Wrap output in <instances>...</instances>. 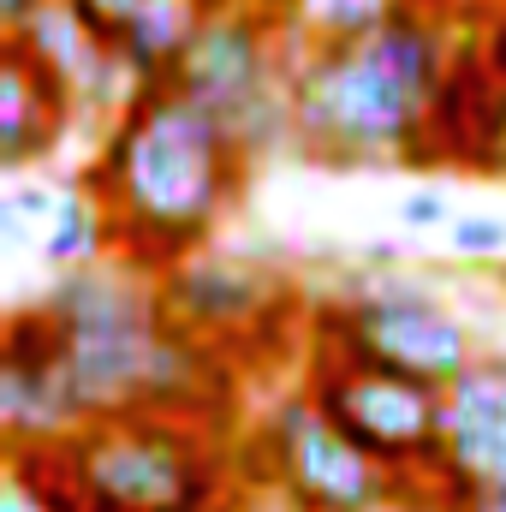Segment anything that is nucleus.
Instances as JSON below:
<instances>
[{
	"label": "nucleus",
	"instance_id": "1",
	"mask_svg": "<svg viewBox=\"0 0 506 512\" xmlns=\"http://www.w3.org/2000/svg\"><path fill=\"white\" fill-rule=\"evenodd\" d=\"M60 346L84 423L102 417H203L227 429L239 370L209 340L185 334L161 304V274L108 251L66 268L30 298Z\"/></svg>",
	"mask_w": 506,
	"mask_h": 512
},
{
	"label": "nucleus",
	"instance_id": "2",
	"mask_svg": "<svg viewBox=\"0 0 506 512\" xmlns=\"http://www.w3.org/2000/svg\"><path fill=\"white\" fill-rule=\"evenodd\" d=\"M465 36L441 0H393L364 36L298 42L292 149L322 167H429L435 102Z\"/></svg>",
	"mask_w": 506,
	"mask_h": 512
},
{
	"label": "nucleus",
	"instance_id": "3",
	"mask_svg": "<svg viewBox=\"0 0 506 512\" xmlns=\"http://www.w3.org/2000/svg\"><path fill=\"white\" fill-rule=\"evenodd\" d=\"M251 155L209 108L179 90H137L102 126V143L78 185L108 215L114 251L167 274L173 262L209 251L233 197L245 191Z\"/></svg>",
	"mask_w": 506,
	"mask_h": 512
},
{
	"label": "nucleus",
	"instance_id": "4",
	"mask_svg": "<svg viewBox=\"0 0 506 512\" xmlns=\"http://www.w3.org/2000/svg\"><path fill=\"white\" fill-rule=\"evenodd\" d=\"M54 512H227L239 441L203 417H102L42 459H6Z\"/></svg>",
	"mask_w": 506,
	"mask_h": 512
},
{
	"label": "nucleus",
	"instance_id": "5",
	"mask_svg": "<svg viewBox=\"0 0 506 512\" xmlns=\"http://www.w3.org/2000/svg\"><path fill=\"white\" fill-rule=\"evenodd\" d=\"M304 340L316 358L399 376L435 393H447L483 358L477 334L465 328V316H453V304H441L435 286L411 274H387V268L358 274L340 292L316 298L304 310Z\"/></svg>",
	"mask_w": 506,
	"mask_h": 512
},
{
	"label": "nucleus",
	"instance_id": "6",
	"mask_svg": "<svg viewBox=\"0 0 506 512\" xmlns=\"http://www.w3.org/2000/svg\"><path fill=\"white\" fill-rule=\"evenodd\" d=\"M292 60H298L292 18L203 12V24H197L167 90L209 108L256 161V155L292 143V102H286L292 96Z\"/></svg>",
	"mask_w": 506,
	"mask_h": 512
},
{
	"label": "nucleus",
	"instance_id": "7",
	"mask_svg": "<svg viewBox=\"0 0 506 512\" xmlns=\"http://www.w3.org/2000/svg\"><path fill=\"white\" fill-rule=\"evenodd\" d=\"M239 483L286 512H376L399 483L376 471L304 387L274 393L239 435Z\"/></svg>",
	"mask_w": 506,
	"mask_h": 512
},
{
	"label": "nucleus",
	"instance_id": "8",
	"mask_svg": "<svg viewBox=\"0 0 506 512\" xmlns=\"http://www.w3.org/2000/svg\"><path fill=\"white\" fill-rule=\"evenodd\" d=\"M298 387L334 423V435H346L393 483H429L435 477V453H441V393L435 387L352 370V364H334L316 352H310Z\"/></svg>",
	"mask_w": 506,
	"mask_h": 512
},
{
	"label": "nucleus",
	"instance_id": "9",
	"mask_svg": "<svg viewBox=\"0 0 506 512\" xmlns=\"http://www.w3.org/2000/svg\"><path fill=\"white\" fill-rule=\"evenodd\" d=\"M161 304L185 334L209 340L227 358L239 346H256L262 334H274L280 322H292V310H298L286 274H274L256 256H227V251H197L185 262H173L161 274Z\"/></svg>",
	"mask_w": 506,
	"mask_h": 512
},
{
	"label": "nucleus",
	"instance_id": "10",
	"mask_svg": "<svg viewBox=\"0 0 506 512\" xmlns=\"http://www.w3.org/2000/svg\"><path fill=\"white\" fill-rule=\"evenodd\" d=\"M84 429V411L66 387L60 346L36 304H18L0 334V435L6 459H42Z\"/></svg>",
	"mask_w": 506,
	"mask_h": 512
},
{
	"label": "nucleus",
	"instance_id": "11",
	"mask_svg": "<svg viewBox=\"0 0 506 512\" xmlns=\"http://www.w3.org/2000/svg\"><path fill=\"white\" fill-rule=\"evenodd\" d=\"M429 483L453 507L506 501V352H483L441 393V453Z\"/></svg>",
	"mask_w": 506,
	"mask_h": 512
},
{
	"label": "nucleus",
	"instance_id": "12",
	"mask_svg": "<svg viewBox=\"0 0 506 512\" xmlns=\"http://www.w3.org/2000/svg\"><path fill=\"white\" fill-rule=\"evenodd\" d=\"M0 42H12L36 72H48V78L72 96L78 114L114 120L131 96H137L131 78L120 72V60H114V48H102V42L72 18L66 0H42V6H36L18 30H6Z\"/></svg>",
	"mask_w": 506,
	"mask_h": 512
},
{
	"label": "nucleus",
	"instance_id": "13",
	"mask_svg": "<svg viewBox=\"0 0 506 512\" xmlns=\"http://www.w3.org/2000/svg\"><path fill=\"white\" fill-rule=\"evenodd\" d=\"M72 120H78L72 96L48 72H36L12 42H0V167L24 179L36 161L60 149Z\"/></svg>",
	"mask_w": 506,
	"mask_h": 512
},
{
	"label": "nucleus",
	"instance_id": "14",
	"mask_svg": "<svg viewBox=\"0 0 506 512\" xmlns=\"http://www.w3.org/2000/svg\"><path fill=\"white\" fill-rule=\"evenodd\" d=\"M197 24H203V6L197 0H149L126 24V36L114 42V60H120V72L131 78V90L173 84V72H179Z\"/></svg>",
	"mask_w": 506,
	"mask_h": 512
},
{
	"label": "nucleus",
	"instance_id": "15",
	"mask_svg": "<svg viewBox=\"0 0 506 512\" xmlns=\"http://www.w3.org/2000/svg\"><path fill=\"white\" fill-rule=\"evenodd\" d=\"M36 251H42V262H48L54 274L84 268V262H96V256L114 251V239H108V215L96 209V197H90L78 179L60 185V203H54V215H48Z\"/></svg>",
	"mask_w": 506,
	"mask_h": 512
},
{
	"label": "nucleus",
	"instance_id": "16",
	"mask_svg": "<svg viewBox=\"0 0 506 512\" xmlns=\"http://www.w3.org/2000/svg\"><path fill=\"white\" fill-rule=\"evenodd\" d=\"M66 6H72V18H78L102 48H114V42L126 36V24L149 6V0H66Z\"/></svg>",
	"mask_w": 506,
	"mask_h": 512
},
{
	"label": "nucleus",
	"instance_id": "17",
	"mask_svg": "<svg viewBox=\"0 0 506 512\" xmlns=\"http://www.w3.org/2000/svg\"><path fill=\"white\" fill-rule=\"evenodd\" d=\"M447 233H453V251L459 256H501L506 251V221H495V215H459Z\"/></svg>",
	"mask_w": 506,
	"mask_h": 512
},
{
	"label": "nucleus",
	"instance_id": "18",
	"mask_svg": "<svg viewBox=\"0 0 506 512\" xmlns=\"http://www.w3.org/2000/svg\"><path fill=\"white\" fill-rule=\"evenodd\" d=\"M471 42H477V60L489 66V78L506 90V12L501 6H483V18L471 24Z\"/></svg>",
	"mask_w": 506,
	"mask_h": 512
},
{
	"label": "nucleus",
	"instance_id": "19",
	"mask_svg": "<svg viewBox=\"0 0 506 512\" xmlns=\"http://www.w3.org/2000/svg\"><path fill=\"white\" fill-rule=\"evenodd\" d=\"M399 221H405L411 233H429V227H453V215H447V197H441L435 185L411 191V197L399 203Z\"/></svg>",
	"mask_w": 506,
	"mask_h": 512
},
{
	"label": "nucleus",
	"instance_id": "20",
	"mask_svg": "<svg viewBox=\"0 0 506 512\" xmlns=\"http://www.w3.org/2000/svg\"><path fill=\"white\" fill-rule=\"evenodd\" d=\"M376 512H459V507H453L435 483H399V489H393Z\"/></svg>",
	"mask_w": 506,
	"mask_h": 512
},
{
	"label": "nucleus",
	"instance_id": "21",
	"mask_svg": "<svg viewBox=\"0 0 506 512\" xmlns=\"http://www.w3.org/2000/svg\"><path fill=\"white\" fill-rule=\"evenodd\" d=\"M0 512H54V507L42 501V489H36L30 477L6 471V489H0Z\"/></svg>",
	"mask_w": 506,
	"mask_h": 512
},
{
	"label": "nucleus",
	"instance_id": "22",
	"mask_svg": "<svg viewBox=\"0 0 506 512\" xmlns=\"http://www.w3.org/2000/svg\"><path fill=\"white\" fill-rule=\"evenodd\" d=\"M203 12H268V18H292L298 0H197Z\"/></svg>",
	"mask_w": 506,
	"mask_h": 512
},
{
	"label": "nucleus",
	"instance_id": "23",
	"mask_svg": "<svg viewBox=\"0 0 506 512\" xmlns=\"http://www.w3.org/2000/svg\"><path fill=\"white\" fill-rule=\"evenodd\" d=\"M483 173L506 179V102H501V120H495V137H489V155H483Z\"/></svg>",
	"mask_w": 506,
	"mask_h": 512
},
{
	"label": "nucleus",
	"instance_id": "24",
	"mask_svg": "<svg viewBox=\"0 0 506 512\" xmlns=\"http://www.w3.org/2000/svg\"><path fill=\"white\" fill-rule=\"evenodd\" d=\"M459 512H506V501H471V507H459Z\"/></svg>",
	"mask_w": 506,
	"mask_h": 512
},
{
	"label": "nucleus",
	"instance_id": "25",
	"mask_svg": "<svg viewBox=\"0 0 506 512\" xmlns=\"http://www.w3.org/2000/svg\"><path fill=\"white\" fill-rule=\"evenodd\" d=\"M483 6H501V12H506V0H483Z\"/></svg>",
	"mask_w": 506,
	"mask_h": 512
},
{
	"label": "nucleus",
	"instance_id": "26",
	"mask_svg": "<svg viewBox=\"0 0 506 512\" xmlns=\"http://www.w3.org/2000/svg\"><path fill=\"white\" fill-rule=\"evenodd\" d=\"M495 274H501V286H506V262H501V268H495Z\"/></svg>",
	"mask_w": 506,
	"mask_h": 512
}]
</instances>
